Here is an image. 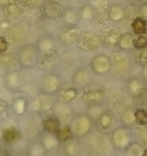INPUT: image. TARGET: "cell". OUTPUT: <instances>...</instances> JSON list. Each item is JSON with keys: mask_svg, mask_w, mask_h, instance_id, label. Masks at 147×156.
<instances>
[{"mask_svg": "<svg viewBox=\"0 0 147 156\" xmlns=\"http://www.w3.org/2000/svg\"><path fill=\"white\" fill-rule=\"evenodd\" d=\"M77 42L79 48L84 50H94L101 46L100 38L96 34L90 31L81 33Z\"/></svg>", "mask_w": 147, "mask_h": 156, "instance_id": "1", "label": "cell"}, {"mask_svg": "<svg viewBox=\"0 0 147 156\" xmlns=\"http://www.w3.org/2000/svg\"><path fill=\"white\" fill-rule=\"evenodd\" d=\"M41 9L42 13L51 18H57L62 12V6L59 0H44Z\"/></svg>", "mask_w": 147, "mask_h": 156, "instance_id": "2", "label": "cell"}, {"mask_svg": "<svg viewBox=\"0 0 147 156\" xmlns=\"http://www.w3.org/2000/svg\"><path fill=\"white\" fill-rule=\"evenodd\" d=\"M80 31L75 26H66L60 33V40L66 45H71L77 42L80 36Z\"/></svg>", "mask_w": 147, "mask_h": 156, "instance_id": "3", "label": "cell"}, {"mask_svg": "<svg viewBox=\"0 0 147 156\" xmlns=\"http://www.w3.org/2000/svg\"><path fill=\"white\" fill-rule=\"evenodd\" d=\"M58 59V54L53 50L44 51L38 60V65L42 69H49L57 63Z\"/></svg>", "mask_w": 147, "mask_h": 156, "instance_id": "4", "label": "cell"}, {"mask_svg": "<svg viewBox=\"0 0 147 156\" xmlns=\"http://www.w3.org/2000/svg\"><path fill=\"white\" fill-rule=\"evenodd\" d=\"M110 59L104 55H99L93 58L91 62V66L96 73H105L110 69Z\"/></svg>", "mask_w": 147, "mask_h": 156, "instance_id": "5", "label": "cell"}, {"mask_svg": "<svg viewBox=\"0 0 147 156\" xmlns=\"http://www.w3.org/2000/svg\"><path fill=\"white\" fill-rule=\"evenodd\" d=\"M111 66L115 71L119 73H125L130 66L128 60L119 53H114L112 56Z\"/></svg>", "mask_w": 147, "mask_h": 156, "instance_id": "6", "label": "cell"}, {"mask_svg": "<svg viewBox=\"0 0 147 156\" xmlns=\"http://www.w3.org/2000/svg\"><path fill=\"white\" fill-rule=\"evenodd\" d=\"M21 5L19 0H9L5 5V12L9 18L16 19L21 12Z\"/></svg>", "mask_w": 147, "mask_h": 156, "instance_id": "7", "label": "cell"}, {"mask_svg": "<svg viewBox=\"0 0 147 156\" xmlns=\"http://www.w3.org/2000/svg\"><path fill=\"white\" fill-rule=\"evenodd\" d=\"M133 103L136 109L147 110V89L140 88L133 94Z\"/></svg>", "mask_w": 147, "mask_h": 156, "instance_id": "8", "label": "cell"}, {"mask_svg": "<svg viewBox=\"0 0 147 156\" xmlns=\"http://www.w3.org/2000/svg\"><path fill=\"white\" fill-rule=\"evenodd\" d=\"M24 37V30L19 26H13L12 27H8L7 30H6V38L9 42H21Z\"/></svg>", "mask_w": 147, "mask_h": 156, "instance_id": "9", "label": "cell"}, {"mask_svg": "<svg viewBox=\"0 0 147 156\" xmlns=\"http://www.w3.org/2000/svg\"><path fill=\"white\" fill-rule=\"evenodd\" d=\"M36 54L31 47H25L20 53V61L24 66H32L36 62Z\"/></svg>", "mask_w": 147, "mask_h": 156, "instance_id": "10", "label": "cell"}, {"mask_svg": "<svg viewBox=\"0 0 147 156\" xmlns=\"http://www.w3.org/2000/svg\"><path fill=\"white\" fill-rule=\"evenodd\" d=\"M103 41L109 45H115L119 42L121 34L116 28H110L103 34Z\"/></svg>", "mask_w": 147, "mask_h": 156, "instance_id": "11", "label": "cell"}, {"mask_svg": "<svg viewBox=\"0 0 147 156\" xmlns=\"http://www.w3.org/2000/svg\"><path fill=\"white\" fill-rule=\"evenodd\" d=\"M90 127V122L84 117H79L73 122V128L76 133L84 134L89 130Z\"/></svg>", "mask_w": 147, "mask_h": 156, "instance_id": "12", "label": "cell"}, {"mask_svg": "<svg viewBox=\"0 0 147 156\" xmlns=\"http://www.w3.org/2000/svg\"><path fill=\"white\" fill-rule=\"evenodd\" d=\"M131 27L136 36L145 34L147 33V22L141 16H137L133 19Z\"/></svg>", "mask_w": 147, "mask_h": 156, "instance_id": "13", "label": "cell"}, {"mask_svg": "<svg viewBox=\"0 0 147 156\" xmlns=\"http://www.w3.org/2000/svg\"><path fill=\"white\" fill-rule=\"evenodd\" d=\"M104 91L100 88L89 89L83 94V100L87 102H96L100 101L104 96Z\"/></svg>", "mask_w": 147, "mask_h": 156, "instance_id": "14", "label": "cell"}, {"mask_svg": "<svg viewBox=\"0 0 147 156\" xmlns=\"http://www.w3.org/2000/svg\"><path fill=\"white\" fill-rule=\"evenodd\" d=\"M53 106V101L47 96H41L34 101V107L37 111H47Z\"/></svg>", "mask_w": 147, "mask_h": 156, "instance_id": "15", "label": "cell"}, {"mask_svg": "<svg viewBox=\"0 0 147 156\" xmlns=\"http://www.w3.org/2000/svg\"><path fill=\"white\" fill-rule=\"evenodd\" d=\"M59 85V80L55 76H49L45 79L43 82V88L46 91H55Z\"/></svg>", "mask_w": 147, "mask_h": 156, "instance_id": "16", "label": "cell"}, {"mask_svg": "<svg viewBox=\"0 0 147 156\" xmlns=\"http://www.w3.org/2000/svg\"><path fill=\"white\" fill-rule=\"evenodd\" d=\"M113 137L115 143L119 146H124L128 140L126 132L122 128H119V129H116L113 133Z\"/></svg>", "mask_w": 147, "mask_h": 156, "instance_id": "17", "label": "cell"}, {"mask_svg": "<svg viewBox=\"0 0 147 156\" xmlns=\"http://www.w3.org/2000/svg\"><path fill=\"white\" fill-rule=\"evenodd\" d=\"M124 16V11L120 6L116 5H112L110 7V11H109V17L111 20L115 21H119L122 19Z\"/></svg>", "mask_w": 147, "mask_h": 156, "instance_id": "18", "label": "cell"}, {"mask_svg": "<svg viewBox=\"0 0 147 156\" xmlns=\"http://www.w3.org/2000/svg\"><path fill=\"white\" fill-rule=\"evenodd\" d=\"M43 126L48 132H58L60 126V123L57 119L49 118L43 121Z\"/></svg>", "mask_w": 147, "mask_h": 156, "instance_id": "19", "label": "cell"}, {"mask_svg": "<svg viewBox=\"0 0 147 156\" xmlns=\"http://www.w3.org/2000/svg\"><path fill=\"white\" fill-rule=\"evenodd\" d=\"M133 37L130 34H124L119 40V47L123 50L130 49L133 47Z\"/></svg>", "mask_w": 147, "mask_h": 156, "instance_id": "20", "label": "cell"}, {"mask_svg": "<svg viewBox=\"0 0 147 156\" xmlns=\"http://www.w3.org/2000/svg\"><path fill=\"white\" fill-rule=\"evenodd\" d=\"M112 123H113V117L110 114L104 113V114H101V115H100L99 123L102 129H109L112 126Z\"/></svg>", "mask_w": 147, "mask_h": 156, "instance_id": "21", "label": "cell"}, {"mask_svg": "<svg viewBox=\"0 0 147 156\" xmlns=\"http://www.w3.org/2000/svg\"><path fill=\"white\" fill-rule=\"evenodd\" d=\"M18 131L15 127H9L3 132V138L6 142H12L18 138Z\"/></svg>", "mask_w": 147, "mask_h": 156, "instance_id": "22", "label": "cell"}, {"mask_svg": "<svg viewBox=\"0 0 147 156\" xmlns=\"http://www.w3.org/2000/svg\"><path fill=\"white\" fill-rule=\"evenodd\" d=\"M55 113L57 115L59 116V117H64L70 115L71 111H70V108L67 105H65V104H60V105H57L56 108H55Z\"/></svg>", "mask_w": 147, "mask_h": 156, "instance_id": "23", "label": "cell"}, {"mask_svg": "<svg viewBox=\"0 0 147 156\" xmlns=\"http://www.w3.org/2000/svg\"><path fill=\"white\" fill-rule=\"evenodd\" d=\"M58 138L62 142H67L70 140L73 137V133L69 128H63L61 129H58L57 132Z\"/></svg>", "mask_w": 147, "mask_h": 156, "instance_id": "24", "label": "cell"}, {"mask_svg": "<svg viewBox=\"0 0 147 156\" xmlns=\"http://www.w3.org/2000/svg\"><path fill=\"white\" fill-rule=\"evenodd\" d=\"M135 117H136V121L139 125L147 124V112L145 110L142 109H136L135 112Z\"/></svg>", "mask_w": 147, "mask_h": 156, "instance_id": "25", "label": "cell"}, {"mask_svg": "<svg viewBox=\"0 0 147 156\" xmlns=\"http://www.w3.org/2000/svg\"><path fill=\"white\" fill-rule=\"evenodd\" d=\"M87 81V74L85 71H78L74 76V82L77 85H84Z\"/></svg>", "mask_w": 147, "mask_h": 156, "instance_id": "26", "label": "cell"}, {"mask_svg": "<svg viewBox=\"0 0 147 156\" xmlns=\"http://www.w3.org/2000/svg\"><path fill=\"white\" fill-rule=\"evenodd\" d=\"M133 47L137 50H143L147 47V37L139 35L136 39L133 40Z\"/></svg>", "mask_w": 147, "mask_h": 156, "instance_id": "27", "label": "cell"}, {"mask_svg": "<svg viewBox=\"0 0 147 156\" xmlns=\"http://www.w3.org/2000/svg\"><path fill=\"white\" fill-rule=\"evenodd\" d=\"M136 60L139 65L146 66L147 65V50L143 49L140 50L139 53L136 54Z\"/></svg>", "mask_w": 147, "mask_h": 156, "instance_id": "28", "label": "cell"}, {"mask_svg": "<svg viewBox=\"0 0 147 156\" xmlns=\"http://www.w3.org/2000/svg\"><path fill=\"white\" fill-rule=\"evenodd\" d=\"M123 121L126 124H131L136 121V117H135V112H133L132 110H128L126 111L123 115Z\"/></svg>", "mask_w": 147, "mask_h": 156, "instance_id": "29", "label": "cell"}, {"mask_svg": "<svg viewBox=\"0 0 147 156\" xmlns=\"http://www.w3.org/2000/svg\"><path fill=\"white\" fill-rule=\"evenodd\" d=\"M93 16V9L90 7V5H85L82 7L81 9V17H82L84 19H91Z\"/></svg>", "mask_w": 147, "mask_h": 156, "instance_id": "30", "label": "cell"}, {"mask_svg": "<svg viewBox=\"0 0 147 156\" xmlns=\"http://www.w3.org/2000/svg\"><path fill=\"white\" fill-rule=\"evenodd\" d=\"M77 96V92L75 89L74 88H69V89H66L65 91L63 92L62 98L65 101L69 102L73 101Z\"/></svg>", "mask_w": 147, "mask_h": 156, "instance_id": "31", "label": "cell"}, {"mask_svg": "<svg viewBox=\"0 0 147 156\" xmlns=\"http://www.w3.org/2000/svg\"><path fill=\"white\" fill-rule=\"evenodd\" d=\"M19 2L21 5L29 10H34L36 9L39 3V0H19Z\"/></svg>", "mask_w": 147, "mask_h": 156, "instance_id": "32", "label": "cell"}, {"mask_svg": "<svg viewBox=\"0 0 147 156\" xmlns=\"http://www.w3.org/2000/svg\"><path fill=\"white\" fill-rule=\"evenodd\" d=\"M54 45L53 41H51L49 38H45V39H43L42 41H40L39 43V47L41 50H44V51H47V50H51L52 47Z\"/></svg>", "mask_w": 147, "mask_h": 156, "instance_id": "33", "label": "cell"}, {"mask_svg": "<svg viewBox=\"0 0 147 156\" xmlns=\"http://www.w3.org/2000/svg\"><path fill=\"white\" fill-rule=\"evenodd\" d=\"M64 18L66 22L69 23V24H72V23L75 22V21H76L77 15L74 12L71 10H68L64 13Z\"/></svg>", "mask_w": 147, "mask_h": 156, "instance_id": "34", "label": "cell"}, {"mask_svg": "<svg viewBox=\"0 0 147 156\" xmlns=\"http://www.w3.org/2000/svg\"><path fill=\"white\" fill-rule=\"evenodd\" d=\"M128 88L132 94H134V93H136L138 90H139L142 88H141L140 83H139L137 80L135 79V80H132L131 82L129 83Z\"/></svg>", "mask_w": 147, "mask_h": 156, "instance_id": "35", "label": "cell"}, {"mask_svg": "<svg viewBox=\"0 0 147 156\" xmlns=\"http://www.w3.org/2000/svg\"><path fill=\"white\" fill-rule=\"evenodd\" d=\"M8 82L12 86H16L18 82V76L16 73H11L8 76Z\"/></svg>", "mask_w": 147, "mask_h": 156, "instance_id": "36", "label": "cell"}, {"mask_svg": "<svg viewBox=\"0 0 147 156\" xmlns=\"http://www.w3.org/2000/svg\"><path fill=\"white\" fill-rule=\"evenodd\" d=\"M91 2L98 9H104L107 5V0H91Z\"/></svg>", "mask_w": 147, "mask_h": 156, "instance_id": "37", "label": "cell"}, {"mask_svg": "<svg viewBox=\"0 0 147 156\" xmlns=\"http://www.w3.org/2000/svg\"><path fill=\"white\" fill-rule=\"evenodd\" d=\"M8 46H9V43H8L7 39L4 37H0V50H1L2 53H4L5 51H6Z\"/></svg>", "mask_w": 147, "mask_h": 156, "instance_id": "38", "label": "cell"}, {"mask_svg": "<svg viewBox=\"0 0 147 156\" xmlns=\"http://www.w3.org/2000/svg\"><path fill=\"white\" fill-rule=\"evenodd\" d=\"M15 110H16L17 113H22L24 109V103L22 100H18L15 103Z\"/></svg>", "mask_w": 147, "mask_h": 156, "instance_id": "39", "label": "cell"}, {"mask_svg": "<svg viewBox=\"0 0 147 156\" xmlns=\"http://www.w3.org/2000/svg\"><path fill=\"white\" fill-rule=\"evenodd\" d=\"M2 61L4 65H7L6 66H9L8 65H10V64L12 63L13 64L14 58L12 57V56H10V55H6V56H2Z\"/></svg>", "mask_w": 147, "mask_h": 156, "instance_id": "40", "label": "cell"}, {"mask_svg": "<svg viewBox=\"0 0 147 156\" xmlns=\"http://www.w3.org/2000/svg\"><path fill=\"white\" fill-rule=\"evenodd\" d=\"M139 13H140L141 17L143 18L144 19L147 18V3H145L141 6L140 9H139Z\"/></svg>", "mask_w": 147, "mask_h": 156, "instance_id": "41", "label": "cell"}, {"mask_svg": "<svg viewBox=\"0 0 147 156\" xmlns=\"http://www.w3.org/2000/svg\"><path fill=\"white\" fill-rule=\"evenodd\" d=\"M8 1H9V0H0V4H1L2 5H5L7 3Z\"/></svg>", "mask_w": 147, "mask_h": 156, "instance_id": "42", "label": "cell"}, {"mask_svg": "<svg viewBox=\"0 0 147 156\" xmlns=\"http://www.w3.org/2000/svg\"><path fill=\"white\" fill-rule=\"evenodd\" d=\"M131 1H132V2H133V3H139V2H141L143 1V0H131Z\"/></svg>", "mask_w": 147, "mask_h": 156, "instance_id": "43", "label": "cell"}, {"mask_svg": "<svg viewBox=\"0 0 147 156\" xmlns=\"http://www.w3.org/2000/svg\"><path fill=\"white\" fill-rule=\"evenodd\" d=\"M145 79H146V81H147V65H146V67H145Z\"/></svg>", "mask_w": 147, "mask_h": 156, "instance_id": "44", "label": "cell"}, {"mask_svg": "<svg viewBox=\"0 0 147 156\" xmlns=\"http://www.w3.org/2000/svg\"><path fill=\"white\" fill-rule=\"evenodd\" d=\"M61 1H63V2H71V1H74V0H61Z\"/></svg>", "mask_w": 147, "mask_h": 156, "instance_id": "45", "label": "cell"}, {"mask_svg": "<svg viewBox=\"0 0 147 156\" xmlns=\"http://www.w3.org/2000/svg\"><path fill=\"white\" fill-rule=\"evenodd\" d=\"M143 156H147V150H145V152H144Z\"/></svg>", "mask_w": 147, "mask_h": 156, "instance_id": "46", "label": "cell"}]
</instances>
